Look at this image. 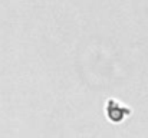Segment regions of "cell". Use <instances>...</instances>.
I'll use <instances>...</instances> for the list:
<instances>
[{
  "instance_id": "6da1fadb",
  "label": "cell",
  "mask_w": 148,
  "mask_h": 138,
  "mask_svg": "<svg viewBox=\"0 0 148 138\" xmlns=\"http://www.w3.org/2000/svg\"><path fill=\"white\" fill-rule=\"evenodd\" d=\"M105 114H106V117L111 122L118 124V122L124 121L131 114V109L127 108L125 105H122L121 102L115 101V99H109L106 102V106H105Z\"/></svg>"
}]
</instances>
